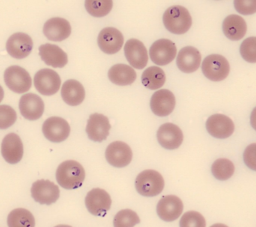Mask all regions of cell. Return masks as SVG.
<instances>
[{"label": "cell", "mask_w": 256, "mask_h": 227, "mask_svg": "<svg viewBox=\"0 0 256 227\" xmlns=\"http://www.w3.org/2000/svg\"><path fill=\"white\" fill-rule=\"evenodd\" d=\"M85 170L77 161L67 160L58 168L56 178L58 183L64 189H78L85 180Z\"/></svg>", "instance_id": "6da1fadb"}, {"label": "cell", "mask_w": 256, "mask_h": 227, "mask_svg": "<svg viewBox=\"0 0 256 227\" xmlns=\"http://www.w3.org/2000/svg\"><path fill=\"white\" fill-rule=\"evenodd\" d=\"M163 24L170 33L182 35L191 28V15L186 8L181 6L169 7L163 15Z\"/></svg>", "instance_id": "7a4b0ae2"}, {"label": "cell", "mask_w": 256, "mask_h": 227, "mask_svg": "<svg viewBox=\"0 0 256 227\" xmlns=\"http://www.w3.org/2000/svg\"><path fill=\"white\" fill-rule=\"evenodd\" d=\"M164 186V178L155 170H144L136 177V190L143 196H156L161 193Z\"/></svg>", "instance_id": "3957f363"}, {"label": "cell", "mask_w": 256, "mask_h": 227, "mask_svg": "<svg viewBox=\"0 0 256 227\" xmlns=\"http://www.w3.org/2000/svg\"><path fill=\"white\" fill-rule=\"evenodd\" d=\"M204 75L212 81L226 79L230 72V65L226 57L220 54H211L204 60L202 66Z\"/></svg>", "instance_id": "277c9868"}, {"label": "cell", "mask_w": 256, "mask_h": 227, "mask_svg": "<svg viewBox=\"0 0 256 227\" xmlns=\"http://www.w3.org/2000/svg\"><path fill=\"white\" fill-rule=\"evenodd\" d=\"M7 87L16 93H24L32 87L30 75L24 68L12 66L7 68L4 73Z\"/></svg>", "instance_id": "5b68a950"}, {"label": "cell", "mask_w": 256, "mask_h": 227, "mask_svg": "<svg viewBox=\"0 0 256 227\" xmlns=\"http://www.w3.org/2000/svg\"><path fill=\"white\" fill-rule=\"evenodd\" d=\"M34 84L41 94L52 96L59 91L61 78L55 71L50 69H43L36 74Z\"/></svg>", "instance_id": "8992f818"}, {"label": "cell", "mask_w": 256, "mask_h": 227, "mask_svg": "<svg viewBox=\"0 0 256 227\" xmlns=\"http://www.w3.org/2000/svg\"><path fill=\"white\" fill-rule=\"evenodd\" d=\"M70 124L62 117H49L43 123V134L52 142L60 143L65 141L70 136Z\"/></svg>", "instance_id": "52a82bcc"}, {"label": "cell", "mask_w": 256, "mask_h": 227, "mask_svg": "<svg viewBox=\"0 0 256 227\" xmlns=\"http://www.w3.org/2000/svg\"><path fill=\"white\" fill-rule=\"evenodd\" d=\"M176 55V47L172 41L162 39L152 44L150 48L151 60L158 66H166L172 63Z\"/></svg>", "instance_id": "ba28073f"}, {"label": "cell", "mask_w": 256, "mask_h": 227, "mask_svg": "<svg viewBox=\"0 0 256 227\" xmlns=\"http://www.w3.org/2000/svg\"><path fill=\"white\" fill-rule=\"evenodd\" d=\"M106 157L108 162L112 166L124 168L131 162L132 159V150L124 141H114L108 146Z\"/></svg>", "instance_id": "9c48e42d"}, {"label": "cell", "mask_w": 256, "mask_h": 227, "mask_svg": "<svg viewBox=\"0 0 256 227\" xmlns=\"http://www.w3.org/2000/svg\"><path fill=\"white\" fill-rule=\"evenodd\" d=\"M112 198L104 189L95 188L90 191L85 204L90 213L95 216H104L112 206Z\"/></svg>", "instance_id": "30bf717a"}, {"label": "cell", "mask_w": 256, "mask_h": 227, "mask_svg": "<svg viewBox=\"0 0 256 227\" xmlns=\"http://www.w3.org/2000/svg\"><path fill=\"white\" fill-rule=\"evenodd\" d=\"M31 194L37 202L50 205L60 198V189L50 180H40L34 182L31 188Z\"/></svg>", "instance_id": "8fae6325"}, {"label": "cell", "mask_w": 256, "mask_h": 227, "mask_svg": "<svg viewBox=\"0 0 256 227\" xmlns=\"http://www.w3.org/2000/svg\"><path fill=\"white\" fill-rule=\"evenodd\" d=\"M206 128L208 133L214 138L224 139L233 134L234 124L228 116L216 114L210 116L206 120Z\"/></svg>", "instance_id": "7c38bea8"}, {"label": "cell", "mask_w": 256, "mask_h": 227, "mask_svg": "<svg viewBox=\"0 0 256 227\" xmlns=\"http://www.w3.org/2000/svg\"><path fill=\"white\" fill-rule=\"evenodd\" d=\"M184 210L182 200L176 195L163 197L157 204V214L160 219L166 222H172L178 219Z\"/></svg>", "instance_id": "4fadbf2b"}, {"label": "cell", "mask_w": 256, "mask_h": 227, "mask_svg": "<svg viewBox=\"0 0 256 227\" xmlns=\"http://www.w3.org/2000/svg\"><path fill=\"white\" fill-rule=\"evenodd\" d=\"M176 105L174 95L170 90L163 89L155 92L150 99V108L158 117H166L172 114Z\"/></svg>", "instance_id": "5bb4252c"}, {"label": "cell", "mask_w": 256, "mask_h": 227, "mask_svg": "<svg viewBox=\"0 0 256 227\" xmlns=\"http://www.w3.org/2000/svg\"><path fill=\"white\" fill-rule=\"evenodd\" d=\"M124 43V38L122 33L114 27H106L98 34V47L106 54H116L120 51Z\"/></svg>", "instance_id": "9a60e30c"}, {"label": "cell", "mask_w": 256, "mask_h": 227, "mask_svg": "<svg viewBox=\"0 0 256 227\" xmlns=\"http://www.w3.org/2000/svg\"><path fill=\"white\" fill-rule=\"evenodd\" d=\"M110 128L112 126L106 116L95 113L90 116L86 132L90 139L96 142H102L108 136Z\"/></svg>", "instance_id": "2e32d148"}, {"label": "cell", "mask_w": 256, "mask_h": 227, "mask_svg": "<svg viewBox=\"0 0 256 227\" xmlns=\"http://www.w3.org/2000/svg\"><path fill=\"white\" fill-rule=\"evenodd\" d=\"M126 58L132 67L142 69L148 63V53L146 47L140 41L131 39L124 46Z\"/></svg>", "instance_id": "e0dca14e"}, {"label": "cell", "mask_w": 256, "mask_h": 227, "mask_svg": "<svg viewBox=\"0 0 256 227\" xmlns=\"http://www.w3.org/2000/svg\"><path fill=\"white\" fill-rule=\"evenodd\" d=\"M157 139L162 147L168 150H174L182 144L184 134L176 125L166 123L158 129Z\"/></svg>", "instance_id": "ac0fdd59"}, {"label": "cell", "mask_w": 256, "mask_h": 227, "mask_svg": "<svg viewBox=\"0 0 256 227\" xmlns=\"http://www.w3.org/2000/svg\"><path fill=\"white\" fill-rule=\"evenodd\" d=\"M34 42L26 33H17L10 36L7 41V52L16 59H24L30 54Z\"/></svg>", "instance_id": "d6986e66"}, {"label": "cell", "mask_w": 256, "mask_h": 227, "mask_svg": "<svg viewBox=\"0 0 256 227\" xmlns=\"http://www.w3.org/2000/svg\"><path fill=\"white\" fill-rule=\"evenodd\" d=\"M20 114L26 120H36L42 116L44 103L42 99L35 93L23 95L19 102Z\"/></svg>", "instance_id": "ffe728a7"}, {"label": "cell", "mask_w": 256, "mask_h": 227, "mask_svg": "<svg viewBox=\"0 0 256 227\" xmlns=\"http://www.w3.org/2000/svg\"><path fill=\"white\" fill-rule=\"evenodd\" d=\"M1 153L8 163H18L24 155L23 142L19 135L16 133L8 134L2 140Z\"/></svg>", "instance_id": "44dd1931"}, {"label": "cell", "mask_w": 256, "mask_h": 227, "mask_svg": "<svg viewBox=\"0 0 256 227\" xmlns=\"http://www.w3.org/2000/svg\"><path fill=\"white\" fill-rule=\"evenodd\" d=\"M44 36L53 42H61L70 37L72 27L67 20L61 18H54L44 24L43 28Z\"/></svg>", "instance_id": "7402d4cb"}, {"label": "cell", "mask_w": 256, "mask_h": 227, "mask_svg": "<svg viewBox=\"0 0 256 227\" xmlns=\"http://www.w3.org/2000/svg\"><path fill=\"white\" fill-rule=\"evenodd\" d=\"M202 62V56L197 48L184 47L178 53L176 65L178 69L184 73H193L198 69Z\"/></svg>", "instance_id": "603a6c76"}, {"label": "cell", "mask_w": 256, "mask_h": 227, "mask_svg": "<svg viewBox=\"0 0 256 227\" xmlns=\"http://www.w3.org/2000/svg\"><path fill=\"white\" fill-rule=\"evenodd\" d=\"M40 55L42 60L54 68H64L68 63L66 53L58 45L44 44L40 47Z\"/></svg>", "instance_id": "cb8c5ba5"}, {"label": "cell", "mask_w": 256, "mask_h": 227, "mask_svg": "<svg viewBox=\"0 0 256 227\" xmlns=\"http://www.w3.org/2000/svg\"><path fill=\"white\" fill-rule=\"evenodd\" d=\"M222 30L224 36L232 41L242 39L246 33V23L242 17L230 15L223 21Z\"/></svg>", "instance_id": "d4e9b609"}, {"label": "cell", "mask_w": 256, "mask_h": 227, "mask_svg": "<svg viewBox=\"0 0 256 227\" xmlns=\"http://www.w3.org/2000/svg\"><path fill=\"white\" fill-rule=\"evenodd\" d=\"M61 96L64 102L68 105L77 106L84 100V87L76 80H68L62 85Z\"/></svg>", "instance_id": "484cf974"}, {"label": "cell", "mask_w": 256, "mask_h": 227, "mask_svg": "<svg viewBox=\"0 0 256 227\" xmlns=\"http://www.w3.org/2000/svg\"><path fill=\"white\" fill-rule=\"evenodd\" d=\"M108 78L116 85H131L137 78V74L134 69L128 65L116 64L109 69Z\"/></svg>", "instance_id": "4316f807"}, {"label": "cell", "mask_w": 256, "mask_h": 227, "mask_svg": "<svg viewBox=\"0 0 256 227\" xmlns=\"http://www.w3.org/2000/svg\"><path fill=\"white\" fill-rule=\"evenodd\" d=\"M166 81V73L158 66H151L142 74V84L146 88L150 90L161 88L164 85Z\"/></svg>", "instance_id": "83f0119b"}, {"label": "cell", "mask_w": 256, "mask_h": 227, "mask_svg": "<svg viewBox=\"0 0 256 227\" xmlns=\"http://www.w3.org/2000/svg\"><path fill=\"white\" fill-rule=\"evenodd\" d=\"M8 227H35L34 215L24 208H17L10 212L7 219Z\"/></svg>", "instance_id": "f1b7e54d"}, {"label": "cell", "mask_w": 256, "mask_h": 227, "mask_svg": "<svg viewBox=\"0 0 256 227\" xmlns=\"http://www.w3.org/2000/svg\"><path fill=\"white\" fill-rule=\"evenodd\" d=\"M212 175L220 180L230 178L234 172V165L232 161L224 158L217 159L211 167Z\"/></svg>", "instance_id": "f546056e"}, {"label": "cell", "mask_w": 256, "mask_h": 227, "mask_svg": "<svg viewBox=\"0 0 256 227\" xmlns=\"http://www.w3.org/2000/svg\"><path fill=\"white\" fill-rule=\"evenodd\" d=\"M85 8L90 15L102 18L110 13L113 8V2L110 0H89L85 2Z\"/></svg>", "instance_id": "4dcf8cb0"}, {"label": "cell", "mask_w": 256, "mask_h": 227, "mask_svg": "<svg viewBox=\"0 0 256 227\" xmlns=\"http://www.w3.org/2000/svg\"><path fill=\"white\" fill-rule=\"evenodd\" d=\"M138 215L134 210L124 209L115 215L114 218V227H134L136 224L140 223Z\"/></svg>", "instance_id": "1f68e13d"}, {"label": "cell", "mask_w": 256, "mask_h": 227, "mask_svg": "<svg viewBox=\"0 0 256 227\" xmlns=\"http://www.w3.org/2000/svg\"><path fill=\"white\" fill-rule=\"evenodd\" d=\"M180 227H206V220L199 212H186L180 221Z\"/></svg>", "instance_id": "d6a6232c"}, {"label": "cell", "mask_w": 256, "mask_h": 227, "mask_svg": "<svg viewBox=\"0 0 256 227\" xmlns=\"http://www.w3.org/2000/svg\"><path fill=\"white\" fill-rule=\"evenodd\" d=\"M256 37H250L241 44L240 52L242 58L248 63H254L256 62Z\"/></svg>", "instance_id": "836d02e7"}, {"label": "cell", "mask_w": 256, "mask_h": 227, "mask_svg": "<svg viewBox=\"0 0 256 227\" xmlns=\"http://www.w3.org/2000/svg\"><path fill=\"white\" fill-rule=\"evenodd\" d=\"M17 120V113L11 106L0 105V129L11 127Z\"/></svg>", "instance_id": "e575fe53"}, {"label": "cell", "mask_w": 256, "mask_h": 227, "mask_svg": "<svg viewBox=\"0 0 256 227\" xmlns=\"http://www.w3.org/2000/svg\"><path fill=\"white\" fill-rule=\"evenodd\" d=\"M256 1H234L236 12L242 15H248L256 13Z\"/></svg>", "instance_id": "d590c367"}, {"label": "cell", "mask_w": 256, "mask_h": 227, "mask_svg": "<svg viewBox=\"0 0 256 227\" xmlns=\"http://www.w3.org/2000/svg\"><path fill=\"white\" fill-rule=\"evenodd\" d=\"M256 144H252L248 145L244 153V162L246 165L252 170H256Z\"/></svg>", "instance_id": "8d00e7d4"}, {"label": "cell", "mask_w": 256, "mask_h": 227, "mask_svg": "<svg viewBox=\"0 0 256 227\" xmlns=\"http://www.w3.org/2000/svg\"><path fill=\"white\" fill-rule=\"evenodd\" d=\"M4 97V90L2 87L0 86V102H2Z\"/></svg>", "instance_id": "74e56055"}, {"label": "cell", "mask_w": 256, "mask_h": 227, "mask_svg": "<svg viewBox=\"0 0 256 227\" xmlns=\"http://www.w3.org/2000/svg\"><path fill=\"white\" fill-rule=\"evenodd\" d=\"M210 227H228L227 225H224V224L222 223H216L214 225H211Z\"/></svg>", "instance_id": "f35d334b"}, {"label": "cell", "mask_w": 256, "mask_h": 227, "mask_svg": "<svg viewBox=\"0 0 256 227\" xmlns=\"http://www.w3.org/2000/svg\"><path fill=\"white\" fill-rule=\"evenodd\" d=\"M55 227H72V226H71V225H58Z\"/></svg>", "instance_id": "ab89813d"}]
</instances>
